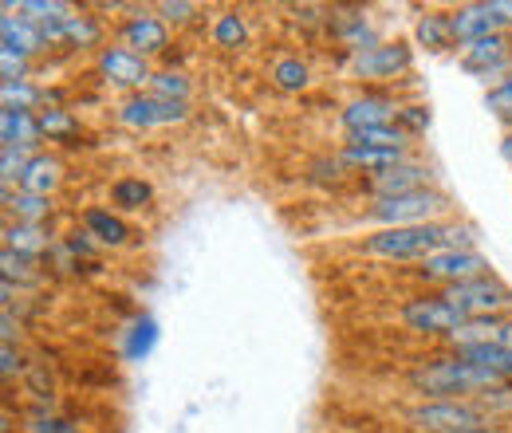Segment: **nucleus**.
<instances>
[{
  "label": "nucleus",
  "instance_id": "obj_1",
  "mask_svg": "<svg viewBox=\"0 0 512 433\" xmlns=\"http://www.w3.org/2000/svg\"><path fill=\"white\" fill-rule=\"evenodd\" d=\"M442 248H477V237L469 225L430 221V225H406V229H379L363 241V252L379 260H426Z\"/></svg>",
  "mask_w": 512,
  "mask_h": 433
},
{
  "label": "nucleus",
  "instance_id": "obj_37",
  "mask_svg": "<svg viewBox=\"0 0 512 433\" xmlns=\"http://www.w3.org/2000/svg\"><path fill=\"white\" fill-rule=\"evenodd\" d=\"M28 162H32V150H24V146H0V182L12 189V182L24 178Z\"/></svg>",
  "mask_w": 512,
  "mask_h": 433
},
{
  "label": "nucleus",
  "instance_id": "obj_26",
  "mask_svg": "<svg viewBox=\"0 0 512 433\" xmlns=\"http://www.w3.org/2000/svg\"><path fill=\"white\" fill-rule=\"evenodd\" d=\"M154 201V186L146 178H119L111 182V209L115 213H138Z\"/></svg>",
  "mask_w": 512,
  "mask_h": 433
},
{
  "label": "nucleus",
  "instance_id": "obj_35",
  "mask_svg": "<svg viewBox=\"0 0 512 433\" xmlns=\"http://www.w3.org/2000/svg\"><path fill=\"white\" fill-rule=\"evenodd\" d=\"M24 390L36 398V406H52L56 378L48 371V363H28V371H24Z\"/></svg>",
  "mask_w": 512,
  "mask_h": 433
},
{
  "label": "nucleus",
  "instance_id": "obj_34",
  "mask_svg": "<svg viewBox=\"0 0 512 433\" xmlns=\"http://www.w3.org/2000/svg\"><path fill=\"white\" fill-rule=\"evenodd\" d=\"M493 422H501V418H512V382H497V386H489V390H481L477 398H473Z\"/></svg>",
  "mask_w": 512,
  "mask_h": 433
},
{
  "label": "nucleus",
  "instance_id": "obj_17",
  "mask_svg": "<svg viewBox=\"0 0 512 433\" xmlns=\"http://www.w3.org/2000/svg\"><path fill=\"white\" fill-rule=\"evenodd\" d=\"M327 24H331L335 40H339L351 56H355V52H367V48H375V44H383L379 32H375V24H371L363 12H331Z\"/></svg>",
  "mask_w": 512,
  "mask_h": 433
},
{
  "label": "nucleus",
  "instance_id": "obj_2",
  "mask_svg": "<svg viewBox=\"0 0 512 433\" xmlns=\"http://www.w3.org/2000/svg\"><path fill=\"white\" fill-rule=\"evenodd\" d=\"M406 386L422 398V402H438V398H477L481 390L497 386L489 374L473 363H465L461 355L446 359H426L406 374Z\"/></svg>",
  "mask_w": 512,
  "mask_h": 433
},
{
  "label": "nucleus",
  "instance_id": "obj_41",
  "mask_svg": "<svg viewBox=\"0 0 512 433\" xmlns=\"http://www.w3.org/2000/svg\"><path fill=\"white\" fill-rule=\"evenodd\" d=\"M154 12H158L166 24H190L201 8H197V4H190V0H162Z\"/></svg>",
  "mask_w": 512,
  "mask_h": 433
},
{
  "label": "nucleus",
  "instance_id": "obj_19",
  "mask_svg": "<svg viewBox=\"0 0 512 433\" xmlns=\"http://www.w3.org/2000/svg\"><path fill=\"white\" fill-rule=\"evenodd\" d=\"M83 229H87L103 248H123L130 241V225L123 221V213L103 209V205L83 209Z\"/></svg>",
  "mask_w": 512,
  "mask_h": 433
},
{
  "label": "nucleus",
  "instance_id": "obj_32",
  "mask_svg": "<svg viewBox=\"0 0 512 433\" xmlns=\"http://www.w3.org/2000/svg\"><path fill=\"white\" fill-rule=\"evenodd\" d=\"M16 12L24 20H32V24H64L67 16H75V8L64 4V0H24Z\"/></svg>",
  "mask_w": 512,
  "mask_h": 433
},
{
  "label": "nucleus",
  "instance_id": "obj_40",
  "mask_svg": "<svg viewBox=\"0 0 512 433\" xmlns=\"http://www.w3.org/2000/svg\"><path fill=\"white\" fill-rule=\"evenodd\" d=\"M398 126H402L410 138L426 134V130H430V107H422V103H406V107L398 111Z\"/></svg>",
  "mask_w": 512,
  "mask_h": 433
},
{
  "label": "nucleus",
  "instance_id": "obj_45",
  "mask_svg": "<svg viewBox=\"0 0 512 433\" xmlns=\"http://www.w3.org/2000/svg\"><path fill=\"white\" fill-rule=\"evenodd\" d=\"M0 327H4V343H8V347H16V335H20V323L12 319V308H4V311H0Z\"/></svg>",
  "mask_w": 512,
  "mask_h": 433
},
{
  "label": "nucleus",
  "instance_id": "obj_6",
  "mask_svg": "<svg viewBox=\"0 0 512 433\" xmlns=\"http://www.w3.org/2000/svg\"><path fill=\"white\" fill-rule=\"evenodd\" d=\"M489 272V256H481L477 248H442L426 260H418L414 276L422 284H438V288H453V284H465L473 276H485Z\"/></svg>",
  "mask_w": 512,
  "mask_h": 433
},
{
  "label": "nucleus",
  "instance_id": "obj_28",
  "mask_svg": "<svg viewBox=\"0 0 512 433\" xmlns=\"http://www.w3.org/2000/svg\"><path fill=\"white\" fill-rule=\"evenodd\" d=\"M146 91H150V95H158V99L190 103L193 83H190V75H186L182 67H162V71H154V79H150V87H146Z\"/></svg>",
  "mask_w": 512,
  "mask_h": 433
},
{
  "label": "nucleus",
  "instance_id": "obj_4",
  "mask_svg": "<svg viewBox=\"0 0 512 433\" xmlns=\"http://www.w3.org/2000/svg\"><path fill=\"white\" fill-rule=\"evenodd\" d=\"M449 209V197L442 189H418V193H402V197H379L367 209V221H375L379 229H406V225H430L442 221Z\"/></svg>",
  "mask_w": 512,
  "mask_h": 433
},
{
  "label": "nucleus",
  "instance_id": "obj_5",
  "mask_svg": "<svg viewBox=\"0 0 512 433\" xmlns=\"http://www.w3.org/2000/svg\"><path fill=\"white\" fill-rule=\"evenodd\" d=\"M442 296L465 319H489V315H505L512 308V288L497 272H485V276H473L465 284L442 288Z\"/></svg>",
  "mask_w": 512,
  "mask_h": 433
},
{
  "label": "nucleus",
  "instance_id": "obj_20",
  "mask_svg": "<svg viewBox=\"0 0 512 433\" xmlns=\"http://www.w3.org/2000/svg\"><path fill=\"white\" fill-rule=\"evenodd\" d=\"M0 142H4V146L36 150V146L44 142V130H40L36 111H12V107H4V111H0Z\"/></svg>",
  "mask_w": 512,
  "mask_h": 433
},
{
  "label": "nucleus",
  "instance_id": "obj_18",
  "mask_svg": "<svg viewBox=\"0 0 512 433\" xmlns=\"http://www.w3.org/2000/svg\"><path fill=\"white\" fill-rule=\"evenodd\" d=\"M0 40H4V48H0V52L24 56V60H32L36 52H48V44H44L40 28H36L32 20H24V16H4V20H0Z\"/></svg>",
  "mask_w": 512,
  "mask_h": 433
},
{
  "label": "nucleus",
  "instance_id": "obj_9",
  "mask_svg": "<svg viewBox=\"0 0 512 433\" xmlns=\"http://www.w3.org/2000/svg\"><path fill=\"white\" fill-rule=\"evenodd\" d=\"M190 119V103H174V99H158L150 91H138L123 99L119 107V123L130 130H154V126H178Z\"/></svg>",
  "mask_w": 512,
  "mask_h": 433
},
{
  "label": "nucleus",
  "instance_id": "obj_8",
  "mask_svg": "<svg viewBox=\"0 0 512 433\" xmlns=\"http://www.w3.org/2000/svg\"><path fill=\"white\" fill-rule=\"evenodd\" d=\"M461 71L473 75V79H481V83L493 79V87H497L512 71V36L501 32V36H485V40L465 44L461 48Z\"/></svg>",
  "mask_w": 512,
  "mask_h": 433
},
{
  "label": "nucleus",
  "instance_id": "obj_15",
  "mask_svg": "<svg viewBox=\"0 0 512 433\" xmlns=\"http://www.w3.org/2000/svg\"><path fill=\"white\" fill-rule=\"evenodd\" d=\"M367 193H375V201L379 197H402V193H418V189H434V170L430 166H422V162H398V166H390L383 174H371L367 182Z\"/></svg>",
  "mask_w": 512,
  "mask_h": 433
},
{
  "label": "nucleus",
  "instance_id": "obj_36",
  "mask_svg": "<svg viewBox=\"0 0 512 433\" xmlns=\"http://www.w3.org/2000/svg\"><path fill=\"white\" fill-rule=\"evenodd\" d=\"M0 268H4V280L8 284H36L40 280V272H36V260H28V256H20V252H12V248H4L0 252Z\"/></svg>",
  "mask_w": 512,
  "mask_h": 433
},
{
  "label": "nucleus",
  "instance_id": "obj_7",
  "mask_svg": "<svg viewBox=\"0 0 512 433\" xmlns=\"http://www.w3.org/2000/svg\"><path fill=\"white\" fill-rule=\"evenodd\" d=\"M398 319H402L406 331H414V335H438V339H446L453 327L465 323V315L453 308L442 292L410 296V300L398 308Z\"/></svg>",
  "mask_w": 512,
  "mask_h": 433
},
{
  "label": "nucleus",
  "instance_id": "obj_25",
  "mask_svg": "<svg viewBox=\"0 0 512 433\" xmlns=\"http://www.w3.org/2000/svg\"><path fill=\"white\" fill-rule=\"evenodd\" d=\"M414 36H418V44L426 52H446V48L457 44L453 40V24H449V12H426V16H418Z\"/></svg>",
  "mask_w": 512,
  "mask_h": 433
},
{
  "label": "nucleus",
  "instance_id": "obj_12",
  "mask_svg": "<svg viewBox=\"0 0 512 433\" xmlns=\"http://www.w3.org/2000/svg\"><path fill=\"white\" fill-rule=\"evenodd\" d=\"M99 75L107 79V83H115V87H127V91H142V87H150V79H154V67L146 56H138V52H130L123 44H111V48H99Z\"/></svg>",
  "mask_w": 512,
  "mask_h": 433
},
{
  "label": "nucleus",
  "instance_id": "obj_16",
  "mask_svg": "<svg viewBox=\"0 0 512 433\" xmlns=\"http://www.w3.org/2000/svg\"><path fill=\"white\" fill-rule=\"evenodd\" d=\"M398 103L394 99H386V95H359V99H351L347 107H343V126H347V134H359V130H375V126H394L398 123Z\"/></svg>",
  "mask_w": 512,
  "mask_h": 433
},
{
  "label": "nucleus",
  "instance_id": "obj_23",
  "mask_svg": "<svg viewBox=\"0 0 512 433\" xmlns=\"http://www.w3.org/2000/svg\"><path fill=\"white\" fill-rule=\"evenodd\" d=\"M4 209L16 213V225H44L52 217V197H36V193H24V189L4 186Z\"/></svg>",
  "mask_w": 512,
  "mask_h": 433
},
{
  "label": "nucleus",
  "instance_id": "obj_39",
  "mask_svg": "<svg viewBox=\"0 0 512 433\" xmlns=\"http://www.w3.org/2000/svg\"><path fill=\"white\" fill-rule=\"evenodd\" d=\"M485 107L497 115V119H505L512 130V71L497 83V87H489V95H485Z\"/></svg>",
  "mask_w": 512,
  "mask_h": 433
},
{
  "label": "nucleus",
  "instance_id": "obj_46",
  "mask_svg": "<svg viewBox=\"0 0 512 433\" xmlns=\"http://www.w3.org/2000/svg\"><path fill=\"white\" fill-rule=\"evenodd\" d=\"M501 158H505V162L512 166V130L505 134V142H501Z\"/></svg>",
  "mask_w": 512,
  "mask_h": 433
},
{
  "label": "nucleus",
  "instance_id": "obj_10",
  "mask_svg": "<svg viewBox=\"0 0 512 433\" xmlns=\"http://www.w3.org/2000/svg\"><path fill=\"white\" fill-rule=\"evenodd\" d=\"M347 67L355 79H398L402 71L414 67V48L406 40H383L367 52H355Z\"/></svg>",
  "mask_w": 512,
  "mask_h": 433
},
{
  "label": "nucleus",
  "instance_id": "obj_44",
  "mask_svg": "<svg viewBox=\"0 0 512 433\" xmlns=\"http://www.w3.org/2000/svg\"><path fill=\"white\" fill-rule=\"evenodd\" d=\"M24 371H28L24 355H20L16 347H8V343H4V347H0V374H4V378H16V374H24Z\"/></svg>",
  "mask_w": 512,
  "mask_h": 433
},
{
  "label": "nucleus",
  "instance_id": "obj_13",
  "mask_svg": "<svg viewBox=\"0 0 512 433\" xmlns=\"http://www.w3.org/2000/svg\"><path fill=\"white\" fill-rule=\"evenodd\" d=\"M449 24H453V40L465 48L473 40H485V36H501L509 32L501 12H497V0H473V4H461L449 12Z\"/></svg>",
  "mask_w": 512,
  "mask_h": 433
},
{
  "label": "nucleus",
  "instance_id": "obj_24",
  "mask_svg": "<svg viewBox=\"0 0 512 433\" xmlns=\"http://www.w3.org/2000/svg\"><path fill=\"white\" fill-rule=\"evenodd\" d=\"M4 248L28 256V260H40L52 252V237L44 233V225H8L4 229Z\"/></svg>",
  "mask_w": 512,
  "mask_h": 433
},
{
  "label": "nucleus",
  "instance_id": "obj_30",
  "mask_svg": "<svg viewBox=\"0 0 512 433\" xmlns=\"http://www.w3.org/2000/svg\"><path fill=\"white\" fill-rule=\"evenodd\" d=\"M245 40H249V24H245L241 12H221V16L213 20V44H217V48L233 52V48H241Z\"/></svg>",
  "mask_w": 512,
  "mask_h": 433
},
{
  "label": "nucleus",
  "instance_id": "obj_29",
  "mask_svg": "<svg viewBox=\"0 0 512 433\" xmlns=\"http://www.w3.org/2000/svg\"><path fill=\"white\" fill-rule=\"evenodd\" d=\"M99 40H103L99 16H87V12L75 8V16L64 20V44H71V48H99Z\"/></svg>",
  "mask_w": 512,
  "mask_h": 433
},
{
  "label": "nucleus",
  "instance_id": "obj_3",
  "mask_svg": "<svg viewBox=\"0 0 512 433\" xmlns=\"http://www.w3.org/2000/svg\"><path fill=\"white\" fill-rule=\"evenodd\" d=\"M406 422L418 433H497V422L473 398H438L406 406Z\"/></svg>",
  "mask_w": 512,
  "mask_h": 433
},
{
  "label": "nucleus",
  "instance_id": "obj_21",
  "mask_svg": "<svg viewBox=\"0 0 512 433\" xmlns=\"http://www.w3.org/2000/svg\"><path fill=\"white\" fill-rule=\"evenodd\" d=\"M64 182V162L56 154H32L24 178H20V189L24 193H36V197H52Z\"/></svg>",
  "mask_w": 512,
  "mask_h": 433
},
{
  "label": "nucleus",
  "instance_id": "obj_31",
  "mask_svg": "<svg viewBox=\"0 0 512 433\" xmlns=\"http://www.w3.org/2000/svg\"><path fill=\"white\" fill-rule=\"evenodd\" d=\"M272 79H276L280 91H304L312 83V67L300 56H284V60L272 63Z\"/></svg>",
  "mask_w": 512,
  "mask_h": 433
},
{
  "label": "nucleus",
  "instance_id": "obj_33",
  "mask_svg": "<svg viewBox=\"0 0 512 433\" xmlns=\"http://www.w3.org/2000/svg\"><path fill=\"white\" fill-rule=\"evenodd\" d=\"M24 430L28 433H79V426L64 418V414H56L52 406H36V410H28L24 414Z\"/></svg>",
  "mask_w": 512,
  "mask_h": 433
},
{
  "label": "nucleus",
  "instance_id": "obj_11",
  "mask_svg": "<svg viewBox=\"0 0 512 433\" xmlns=\"http://www.w3.org/2000/svg\"><path fill=\"white\" fill-rule=\"evenodd\" d=\"M119 40H123V48L146 56V60L150 56H166L170 52V24L162 16H154V12H146V8H130V16L119 28Z\"/></svg>",
  "mask_w": 512,
  "mask_h": 433
},
{
  "label": "nucleus",
  "instance_id": "obj_27",
  "mask_svg": "<svg viewBox=\"0 0 512 433\" xmlns=\"http://www.w3.org/2000/svg\"><path fill=\"white\" fill-rule=\"evenodd\" d=\"M36 119H40V130H44V138L48 142H75L79 138V119L67 111V107H44V111H36Z\"/></svg>",
  "mask_w": 512,
  "mask_h": 433
},
{
  "label": "nucleus",
  "instance_id": "obj_38",
  "mask_svg": "<svg viewBox=\"0 0 512 433\" xmlns=\"http://www.w3.org/2000/svg\"><path fill=\"white\" fill-rule=\"evenodd\" d=\"M0 95H4V107H12V111H32L36 103H44V91L32 83H4Z\"/></svg>",
  "mask_w": 512,
  "mask_h": 433
},
{
  "label": "nucleus",
  "instance_id": "obj_42",
  "mask_svg": "<svg viewBox=\"0 0 512 433\" xmlns=\"http://www.w3.org/2000/svg\"><path fill=\"white\" fill-rule=\"evenodd\" d=\"M64 245L75 252V260H91V256H99V248H103L87 229H71V233L64 237Z\"/></svg>",
  "mask_w": 512,
  "mask_h": 433
},
{
  "label": "nucleus",
  "instance_id": "obj_43",
  "mask_svg": "<svg viewBox=\"0 0 512 433\" xmlns=\"http://www.w3.org/2000/svg\"><path fill=\"white\" fill-rule=\"evenodd\" d=\"M28 60L24 56H12V52H0V75L4 83H28Z\"/></svg>",
  "mask_w": 512,
  "mask_h": 433
},
{
  "label": "nucleus",
  "instance_id": "obj_14",
  "mask_svg": "<svg viewBox=\"0 0 512 433\" xmlns=\"http://www.w3.org/2000/svg\"><path fill=\"white\" fill-rule=\"evenodd\" d=\"M449 351H465V347H505L512 351V319L509 315H489V319H465L461 327H453L446 335Z\"/></svg>",
  "mask_w": 512,
  "mask_h": 433
},
{
  "label": "nucleus",
  "instance_id": "obj_22",
  "mask_svg": "<svg viewBox=\"0 0 512 433\" xmlns=\"http://www.w3.org/2000/svg\"><path fill=\"white\" fill-rule=\"evenodd\" d=\"M154 347H158V323L150 315H134L123 331V359L142 363V359H150Z\"/></svg>",
  "mask_w": 512,
  "mask_h": 433
}]
</instances>
